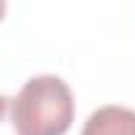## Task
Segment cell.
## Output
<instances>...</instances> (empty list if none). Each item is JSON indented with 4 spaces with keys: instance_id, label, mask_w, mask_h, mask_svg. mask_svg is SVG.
Returning a JSON list of instances; mask_svg holds the SVG:
<instances>
[{
    "instance_id": "1",
    "label": "cell",
    "mask_w": 135,
    "mask_h": 135,
    "mask_svg": "<svg viewBox=\"0 0 135 135\" xmlns=\"http://www.w3.org/2000/svg\"><path fill=\"white\" fill-rule=\"evenodd\" d=\"M11 106L21 135H64L74 122L72 90L56 74L32 77Z\"/></svg>"
},
{
    "instance_id": "2",
    "label": "cell",
    "mask_w": 135,
    "mask_h": 135,
    "mask_svg": "<svg viewBox=\"0 0 135 135\" xmlns=\"http://www.w3.org/2000/svg\"><path fill=\"white\" fill-rule=\"evenodd\" d=\"M82 135H135V111L127 106H101L88 117Z\"/></svg>"
},
{
    "instance_id": "3",
    "label": "cell",
    "mask_w": 135,
    "mask_h": 135,
    "mask_svg": "<svg viewBox=\"0 0 135 135\" xmlns=\"http://www.w3.org/2000/svg\"><path fill=\"white\" fill-rule=\"evenodd\" d=\"M13 98L0 95V135H21L16 119H13Z\"/></svg>"
},
{
    "instance_id": "4",
    "label": "cell",
    "mask_w": 135,
    "mask_h": 135,
    "mask_svg": "<svg viewBox=\"0 0 135 135\" xmlns=\"http://www.w3.org/2000/svg\"><path fill=\"white\" fill-rule=\"evenodd\" d=\"M3 16H6V0H0V21H3Z\"/></svg>"
}]
</instances>
